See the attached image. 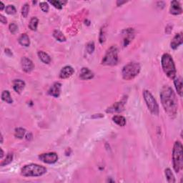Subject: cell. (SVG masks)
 Wrapping results in <instances>:
<instances>
[{
	"label": "cell",
	"mask_w": 183,
	"mask_h": 183,
	"mask_svg": "<svg viewBox=\"0 0 183 183\" xmlns=\"http://www.w3.org/2000/svg\"><path fill=\"white\" fill-rule=\"evenodd\" d=\"M143 97L150 112L154 115H158L159 105L153 95L151 94V92L148 91V90H145L143 92Z\"/></svg>",
	"instance_id": "7"
},
{
	"label": "cell",
	"mask_w": 183,
	"mask_h": 183,
	"mask_svg": "<svg viewBox=\"0 0 183 183\" xmlns=\"http://www.w3.org/2000/svg\"><path fill=\"white\" fill-rule=\"evenodd\" d=\"M0 21H1V22L2 24H4V25H5V24L7 23V20H6V17H4L2 14L0 15Z\"/></svg>",
	"instance_id": "35"
},
{
	"label": "cell",
	"mask_w": 183,
	"mask_h": 183,
	"mask_svg": "<svg viewBox=\"0 0 183 183\" xmlns=\"http://www.w3.org/2000/svg\"><path fill=\"white\" fill-rule=\"evenodd\" d=\"M0 5H1V7H0V10L2 11L4 9V4H3V2H0Z\"/></svg>",
	"instance_id": "36"
},
{
	"label": "cell",
	"mask_w": 183,
	"mask_h": 183,
	"mask_svg": "<svg viewBox=\"0 0 183 183\" xmlns=\"http://www.w3.org/2000/svg\"><path fill=\"white\" fill-rule=\"evenodd\" d=\"M118 62V49L117 47L113 45L107 49L106 54L103 57L102 64L103 65L114 66Z\"/></svg>",
	"instance_id": "6"
},
{
	"label": "cell",
	"mask_w": 183,
	"mask_h": 183,
	"mask_svg": "<svg viewBox=\"0 0 183 183\" xmlns=\"http://www.w3.org/2000/svg\"><path fill=\"white\" fill-rule=\"evenodd\" d=\"M165 176H166L167 182L170 183H175V176H174L173 173H172V170L170 168H167L165 171Z\"/></svg>",
	"instance_id": "24"
},
{
	"label": "cell",
	"mask_w": 183,
	"mask_h": 183,
	"mask_svg": "<svg viewBox=\"0 0 183 183\" xmlns=\"http://www.w3.org/2000/svg\"><path fill=\"white\" fill-rule=\"evenodd\" d=\"M141 67L139 63L132 62L124 66L122 70V77L125 80H131L137 77L140 72Z\"/></svg>",
	"instance_id": "5"
},
{
	"label": "cell",
	"mask_w": 183,
	"mask_h": 183,
	"mask_svg": "<svg viewBox=\"0 0 183 183\" xmlns=\"http://www.w3.org/2000/svg\"><path fill=\"white\" fill-rule=\"evenodd\" d=\"M25 82L21 79H14L13 81V89L17 93L21 94L25 87Z\"/></svg>",
	"instance_id": "17"
},
{
	"label": "cell",
	"mask_w": 183,
	"mask_h": 183,
	"mask_svg": "<svg viewBox=\"0 0 183 183\" xmlns=\"http://www.w3.org/2000/svg\"><path fill=\"white\" fill-rule=\"evenodd\" d=\"M94 48H95V47H94V43L93 42H89L87 44V46H86V49H87V51L89 54L93 53L94 51Z\"/></svg>",
	"instance_id": "31"
},
{
	"label": "cell",
	"mask_w": 183,
	"mask_h": 183,
	"mask_svg": "<svg viewBox=\"0 0 183 183\" xmlns=\"http://www.w3.org/2000/svg\"><path fill=\"white\" fill-rule=\"evenodd\" d=\"M74 70L71 66H65L59 72V78L67 79L74 74Z\"/></svg>",
	"instance_id": "14"
},
{
	"label": "cell",
	"mask_w": 183,
	"mask_h": 183,
	"mask_svg": "<svg viewBox=\"0 0 183 183\" xmlns=\"http://www.w3.org/2000/svg\"><path fill=\"white\" fill-rule=\"evenodd\" d=\"M113 122L120 127H124L126 124V119L123 116L115 115L112 117Z\"/></svg>",
	"instance_id": "21"
},
{
	"label": "cell",
	"mask_w": 183,
	"mask_h": 183,
	"mask_svg": "<svg viewBox=\"0 0 183 183\" xmlns=\"http://www.w3.org/2000/svg\"><path fill=\"white\" fill-rule=\"evenodd\" d=\"M50 4H52V5L55 6L56 9H58V10H61L64 4L67 3L66 1H57V0H52V1H49Z\"/></svg>",
	"instance_id": "27"
},
{
	"label": "cell",
	"mask_w": 183,
	"mask_h": 183,
	"mask_svg": "<svg viewBox=\"0 0 183 183\" xmlns=\"http://www.w3.org/2000/svg\"><path fill=\"white\" fill-rule=\"evenodd\" d=\"M38 23H39L38 18H36L35 17H32L31 20L29 21V29L32 30V31H36V30L37 29Z\"/></svg>",
	"instance_id": "25"
},
{
	"label": "cell",
	"mask_w": 183,
	"mask_h": 183,
	"mask_svg": "<svg viewBox=\"0 0 183 183\" xmlns=\"http://www.w3.org/2000/svg\"><path fill=\"white\" fill-rule=\"evenodd\" d=\"M9 29H10V31L12 34H15L18 30V27L15 23H11L10 26H9Z\"/></svg>",
	"instance_id": "33"
},
{
	"label": "cell",
	"mask_w": 183,
	"mask_h": 183,
	"mask_svg": "<svg viewBox=\"0 0 183 183\" xmlns=\"http://www.w3.org/2000/svg\"><path fill=\"white\" fill-rule=\"evenodd\" d=\"M160 98L165 112L170 117H175L177 112L178 101L173 90L168 85L164 86L161 90Z\"/></svg>",
	"instance_id": "1"
},
{
	"label": "cell",
	"mask_w": 183,
	"mask_h": 183,
	"mask_svg": "<svg viewBox=\"0 0 183 183\" xmlns=\"http://www.w3.org/2000/svg\"><path fill=\"white\" fill-rule=\"evenodd\" d=\"M40 6L41 10H42V12H48L49 7V4H48V3H47V2H40Z\"/></svg>",
	"instance_id": "32"
},
{
	"label": "cell",
	"mask_w": 183,
	"mask_h": 183,
	"mask_svg": "<svg viewBox=\"0 0 183 183\" xmlns=\"http://www.w3.org/2000/svg\"><path fill=\"white\" fill-rule=\"evenodd\" d=\"M127 102V97H124V98H122L121 100L119 102L115 103V104L112 105L111 107H109V108H107L106 112L107 113H118L122 112L124 109V105Z\"/></svg>",
	"instance_id": "8"
},
{
	"label": "cell",
	"mask_w": 183,
	"mask_h": 183,
	"mask_svg": "<svg viewBox=\"0 0 183 183\" xmlns=\"http://www.w3.org/2000/svg\"><path fill=\"white\" fill-rule=\"evenodd\" d=\"M12 160H13V154L9 153L7 155H6V158L4 159V160L1 162V166L4 167L9 164H10V163L12 162Z\"/></svg>",
	"instance_id": "28"
},
{
	"label": "cell",
	"mask_w": 183,
	"mask_h": 183,
	"mask_svg": "<svg viewBox=\"0 0 183 183\" xmlns=\"http://www.w3.org/2000/svg\"><path fill=\"white\" fill-rule=\"evenodd\" d=\"M173 163L174 170L179 173L183 167V147L180 141H176L173 150Z\"/></svg>",
	"instance_id": "2"
},
{
	"label": "cell",
	"mask_w": 183,
	"mask_h": 183,
	"mask_svg": "<svg viewBox=\"0 0 183 183\" xmlns=\"http://www.w3.org/2000/svg\"><path fill=\"white\" fill-rule=\"evenodd\" d=\"M1 152H2V154H1V158H3V156H4V151H3V150L2 149V148H1Z\"/></svg>",
	"instance_id": "38"
},
{
	"label": "cell",
	"mask_w": 183,
	"mask_h": 183,
	"mask_svg": "<svg viewBox=\"0 0 183 183\" xmlns=\"http://www.w3.org/2000/svg\"><path fill=\"white\" fill-rule=\"evenodd\" d=\"M21 67H22L23 71L24 72H25L26 73L31 72L34 69V64L33 63V62H32L30 59H29V58L26 57H24L21 58Z\"/></svg>",
	"instance_id": "10"
},
{
	"label": "cell",
	"mask_w": 183,
	"mask_h": 183,
	"mask_svg": "<svg viewBox=\"0 0 183 183\" xmlns=\"http://www.w3.org/2000/svg\"><path fill=\"white\" fill-rule=\"evenodd\" d=\"M39 159L46 164H55L58 160V155L55 152H47L41 154L39 156Z\"/></svg>",
	"instance_id": "9"
},
{
	"label": "cell",
	"mask_w": 183,
	"mask_h": 183,
	"mask_svg": "<svg viewBox=\"0 0 183 183\" xmlns=\"http://www.w3.org/2000/svg\"><path fill=\"white\" fill-rule=\"evenodd\" d=\"M170 12L173 15H179L182 13V9L181 4L178 1L174 0L171 2V6L170 8Z\"/></svg>",
	"instance_id": "12"
},
{
	"label": "cell",
	"mask_w": 183,
	"mask_h": 183,
	"mask_svg": "<svg viewBox=\"0 0 183 183\" xmlns=\"http://www.w3.org/2000/svg\"><path fill=\"white\" fill-rule=\"evenodd\" d=\"M161 64L163 69V71L169 78L175 79L176 77V68L175 62L173 61V57L170 55L165 53L162 55L161 59Z\"/></svg>",
	"instance_id": "4"
},
{
	"label": "cell",
	"mask_w": 183,
	"mask_h": 183,
	"mask_svg": "<svg viewBox=\"0 0 183 183\" xmlns=\"http://www.w3.org/2000/svg\"><path fill=\"white\" fill-rule=\"evenodd\" d=\"M26 133V130L22 128H17L15 129L14 136L18 139H22Z\"/></svg>",
	"instance_id": "26"
},
{
	"label": "cell",
	"mask_w": 183,
	"mask_h": 183,
	"mask_svg": "<svg viewBox=\"0 0 183 183\" xmlns=\"http://www.w3.org/2000/svg\"><path fill=\"white\" fill-rule=\"evenodd\" d=\"M53 36L56 40L57 41H59L60 42H66V37L64 35L63 33L59 30L56 29L53 32Z\"/></svg>",
	"instance_id": "22"
},
{
	"label": "cell",
	"mask_w": 183,
	"mask_h": 183,
	"mask_svg": "<svg viewBox=\"0 0 183 183\" xmlns=\"http://www.w3.org/2000/svg\"><path fill=\"white\" fill-rule=\"evenodd\" d=\"M5 12H6V14H8L10 15H12V14H14L15 13L17 12V10H16V8H15V6L14 5L10 4V5L6 6Z\"/></svg>",
	"instance_id": "29"
},
{
	"label": "cell",
	"mask_w": 183,
	"mask_h": 183,
	"mask_svg": "<svg viewBox=\"0 0 183 183\" xmlns=\"http://www.w3.org/2000/svg\"><path fill=\"white\" fill-rule=\"evenodd\" d=\"M38 57L40 59H41V61L42 62H44L45 64H49L51 62V58L49 57L48 54H47L46 52L43 51H39L38 53Z\"/></svg>",
	"instance_id": "20"
},
{
	"label": "cell",
	"mask_w": 183,
	"mask_h": 183,
	"mask_svg": "<svg viewBox=\"0 0 183 183\" xmlns=\"http://www.w3.org/2000/svg\"><path fill=\"white\" fill-rule=\"evenodd\" d=\"M182 42H183L182 33V32H180V33L175 34V36L173 37V40L171 41V43H170L171 48L173 49H177L178 47L182 44Z\"/></svg>",
	"instance_id": "15"
},
{
	"label": "cell",
	"mask_w": 183,
	"mask_h": 183,
	"mask_svg": "<svg viewBox=\"0 0 183 183\" xmlns=\"http://www.w3.org/2000/svg\"><path fill=\"white\" fill-rule=\"evenodd\" d=\"M62 85L59 82H55L53 84V85L49 90V95L54 97H59L61 93Z\"/></svg>",
	"instance_id": "13"
},
{
	"label": "cell",
	"mask_w": 183,
	"mask_h": 183,
	"mask_svg": "<svg viewBox=\"0 0 183 183\" xmlns=\"http://www.w3.org/2000/svg\"><path fill=\"white\" fill-rule=\"evenodd\" d=\"M122 34H123V42H124V46L126 47L130 44L131 41H132L133 39H134L135 36V32L134 29L132 28H128L125 30H124L123 32H122Z\"/></svg>",
	"instance_id": "11"
},
{
	"label": "cell",
	"mask_w": 183,
	"mask_h": 183,
	"mask_svg": "<svg viewBox=\"0 0 183 183\" xmlns=\"http://www.w3.org/2000/svg\"><path fill=\"white\" fill-rule=\"evenodd\" d=\"M100 44H103L105 41V29L104 28H102L100 31Z\"/></svg>",
	"instance_id": "34"
},
{
	"label": "cell",
	"mask_w": 183,
	"mask_h": 183,
	"mask_svg": "<svg viewBox=\"0 0 183 183\" xmlns=\"http://www.w3.org/2000/svg\"><path fill=\"white\" fill-rule=\"evenodd\" d=\"M1 143H3V136L1 135Z\"/></svg>",
	"instance_id": "39"
},
{
	"label": "cell",
	"mask_w": 183,
	"mask_h": 183,
	"mask_svg": "<svg viewBox=\"0 0 183 183\" xmlns=\"http://www.w3.org/2000/svg\"><path fill=\"white\" fill-rule=\"evenodd\" d=\"M126 2H120V1H118L117 2V6H120V5H122V4H124V3H125Z\"/></svg>",
	"instance_id": "37"
},
{
	"label": "cell",
	"mask_w": 183,
	"mask_h": 183,
	"mask_svg": "<svg viewBox=\"0 0 183 183\" xmlns=\"http://www.w3.org/2000/svg\"><path fill=\"white\" fill-rule=\"evenodd\" d=\"M18 42L21 46H24L25 47H29L30 45V40L29 38V36L27 34H22L19 36L18 39Z\"/></svg>",
	"instance_id": "18"
},
{
	"label": "cell",
	"mask_w": 183,
	"mask_h": 183,
	"mask_svg": "<svg viewBox=\"0 0 183 183\" xmlns=\"http://www.w3.org/2000/svg\"><path fill=\"white\" fill-rule=\"evenodd\" d=\"M2 100L4 102L8 103V104H12L13 102V100L11 97V94L8 90H4L2 93Z\"/></svg>",
	"instance_id": "23"
},
{
	"label": "cell",
	"mask_w": 183,
	"mask_h": 183,
	"mask_svg": "<svg viewBox=\"0 0 183 183\" xmlns=\"http://www.w3.org/2000/svg\"><path fill=\"white\" fill-rule=\"evenodd\" d=\"M94 74L91 70L87 67L82 68V70L79 72V77L83 80H88V79H91L94 77Z\"/></svg>",
	"instance_id": "16"
},
{
	"label": "cell",
	"mask_w": 183,
	"mask_h": 183,
	"mask_svg": "<svg viewBox=\"0 0 183 183\" xmlns=\"http://www.w3.org/2000/svg\"><path fill=\"white\" fill-rule=\"evenodd\" d=\"M46 173V167L34 163L26 165L21 170V175L24 177H40Z\"/></svg>",
	"instance_id": "3"
},
{
	"label": "cell",
	"mask_w": 183,
	"mask_h": 183,
	"mask_svg": "<svg viewBox=\"0 0 183 183\" xmlns=\"http://www.w3.org/2000/svg\"><path fill=\"white\" fill-rule=\"evenodd\" d=\"M29 12V4L25 3L21 8V15L23 17H27Z\"/></svg>",
	"instance_id": "30"
},
{
	"label": "cell",
	"mask_w": 183,
	"mask_h": 183,
	"mask_svg": "<svg viewBox=\"0 0 183 183\" xmlns=\"http://www.w3.org/2000/svg\"><path fill=\"white\" fill-rule=\"evenodd\" d=\"M174 84H175L176 90H177V94L180 97L182 96V81L181 77H177L174 79Z\"/></svg>",
	"instance_id": "19"
}]
</instances>
